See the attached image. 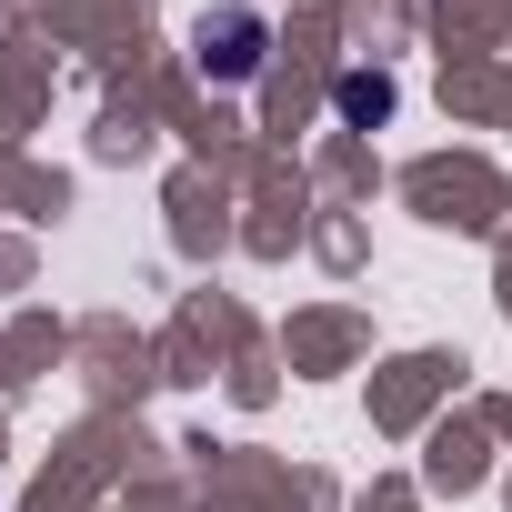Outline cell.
Returning a JSON list of instances; mask_svg holds the SVG:
<instances>
[{"instance_id": "obj_1", "label": "cell", "mask_w": 512, "mask_h": 512, "mask_svg": "<svg viewBox=\"0 0 512 512\" xmlns=\"http://www.w3.org/2000/svg\"><path fill=\"white\" fill-rule=\"evenodd\" d=\"M191 51H201L211 81H251L262 51H272V31H262V11H241V0H231V11H211V21L191 31Z\"/></svg>"}, {"instance_id": "obj_2", "label": "cell", "mask_w": 512, "mask_h": 512, "mask_svg": "<svg viewBox=\"0 0 512 512\" xmlns=\"http://www.w3.org/2000/svg\"><path fill=\"white\" fill-rule=\"evenodd\" d=\"M332 111H342V121H382V111H392V81H382V71H342V81H332Z\"/></svg>"}]
</instances>
